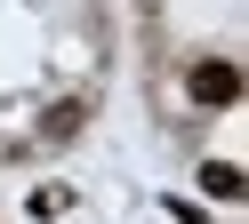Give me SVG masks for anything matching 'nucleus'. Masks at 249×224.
<instances>
[{
    "mask_svg": "<svg viewBox=\"0 0 249 224\" xmlns=\"http://www.w3.org/2000/svg\"><path fill=\"white\" fill-rule=\"evenodd\" d=\"M185 88H193V104H241V72H233L225 56H201L193 72H185Z\"/></svg>",
    "mask_w": 249,
    "mask_h": 224,
    "instance_id": "nucleus-1",
    "label": "nucleus"
},
{
    "mask_svg": "<svg viewBox=\"0 0 249 224\" xmlns=\"http://www.w3.org/2000/svg\"><path fill=\"white\" fill-rule=\"evenodd\" d=\"M241 184L249 176L233 168V160H209V168H201V192H209V200H241Z\"/></svg>",
    "mask_w": 249,
    "mask_h": 224,
    "instance_id": "nucleus-2",
    "label": "nucleus"
}]
</instances>
